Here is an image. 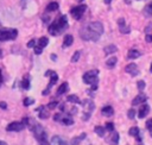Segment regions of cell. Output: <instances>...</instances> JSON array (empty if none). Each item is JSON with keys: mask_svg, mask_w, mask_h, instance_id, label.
<instances>
[{"mask_svg": "<svg viewBox=\"0 0 152 145\" xmlns=\"http://www.w3.org/2000/svg\"><path fill=\"white\" fill-rule=\"evenodd\" d=\"M102 33H103V25L100 21H91L80 31L81 38L83 40H94V42L99 40Z\"/></svg>", "mask_w": 152, "mask_h": 145, "instance_id": "1", "label": "cell"}, {"mask_svg": "<svg viewBox=\"0 0 152 145\" xmlns=\"http://www.w3.org/2000/svg\"><path fill=\"white\" fill-rule=\"evenodd\" d=\"M68 27V18L66 15H61L57 18L50 26H49V33L52 36H58L61 34L65 29Z\"/></svg>", "mask_w": 152, "mask_h": 145, "instance_id": "2", "label": "cell"}, {"mask_svg": "<svg viewBox=\"0 0 152 145\" xmlns=\"http://www.w3.org/2000/svg\"><path fill=\"white\" fill-rule=\"evenodd\" d=\"M18 36V31L15 29H0V40H12Z\"/></svg>", "mask_w": 152, "mask_h": 145, "instance_id": "3", "label": "cell"}, {"mask_svg": "<svg viewBox=\"0 0 152 145\" xmlns=\"http://www.w3.org/2000/svg\"><path fill=\"white\" fill-rule=\"evenodd\" d=\"M97 74H99V70H90V71H87L83 74V82L87 83V84H97Z\"/></svg>", "mask_w": 152, "mask_h": 145, "instance_id": "4", "label": "cell"}, {"mask_svg": "<svg viewBox=\"0 0 152 145\" xmlns=\"http://www.w3.org/2000/svg\"><path fill=\"white\" fill-rule=\"evenodd\" d=\"M86 10H87V6H86V5H80V6H76V7L71 8L70 13H71V15H72L76 20H80L81 17L83 15V13L86 12Z\"/></svg>", "mask_w": 152, "mask_h": 145, "instance_id": "5", "label": "cell"}, {"mask_svg": "<svg viewBox=\"0 0 152 145\" xmlns=\"http://www.w3.org/2000/svg\"><path fill=\"white\" fill-rule=\"evenodd\" d=\"M24 127H25V125H24V122H23V121H21V122H19V121H13V122H11V124H8V125H7L6 130H7L8 132H12V131L19 132V131L24 130Z\"/></svg>", "mask_w": 152, "mask_h": 145, "instance_id": "6", "label": "cell"}, {"mask_svg": "<svg viewBox=\"0 0 152 145\" xmlns=\"http://www.w3.org/2000/svg\"><path fill=\"white\" fill-rule=\"evenodd\" d=\"M51 78H50V83H49V86H48V88L45 89V90H43V95H48L49 93H50V89H51V87L57 82V80H58V76H57V74L55 72V71H52V74H51V76H50Z\"/></svg>", "mask_w": 152, "mask_h": 145, "instance_id": "7", "label": "cell"}, {"mask_svg": "<svg viewBox=\"0 0 152 145\" xmlns=\"http://www.w3.org/2000/svg\"><path fill=\"white\" fill-rule=\"evenodd\" d=\"M125 71H126V72H128V74H129V75H132V76H137V75L139 74L138 65H137V64H134V63L128 64V65L125 68Z\"/></svg>", "mask_w": 152, "mask_h": 145, "instance_id": "8", "label": "cell"}, {"mask_svg": "<svg viewBox=\"0 0 152 145\" xmlns=\"http://www.w3.org/2000/svg\"><path fill=\"white\" fill-rule=\"evenodd\" d=\"M147 100V96L144 94V93H140V94H138L134 99H133V101H132V105L133 106H137V105H141V103H144L145 101Z\"/></svg>", "mask_w": 152, "mask_h": 145, "instance_id": "9", "label": "cell"}, {"mask_svg": "<svg viewBox=\"0 0 152 145\" xmlns=\"http://www.w3.org/2000/svg\"><path fill=\"white\" fill-rule=\"evenodd\" d=\"M148 112H150V107H148V105H146V103L144 102V103H141V107H140V109H139L138 116H139L140 119H142V118H145V116L148 114Z\"/></svg>", "mask_w": 152, "mask_h": 145, "instance_id": "10", "label": "cell"}, {"mask_svg": "<svg viewBox=\"0 0 152 145\" xmlns=\"http://www.w3.org/2000/svg\"><path fill=\"white\" fill-rule=\"evenodd\" d=\"M82 106L87 109V112H88V113H91V112H93V109L95 108V106H94L93 101H91V100H89V99L83 100V101H82Z\"/></svg>", "mask_w": 152, "mask_h": 145, "instance_id": "11", "label": "cell"}, {"mask_svg": "<svg viewBox=\"0 0 152 145\" xmlns=\"http://www.w3.org/2000/svg\"><path fill=\"white\" fill-rule=\"evenodd\" d=\"M51 145H68V143L59 135H53L51 139Z\"/></svg>", "mask_w": 152, "mask_h": 145, "instance_id": "12", "label": "cell"}, {"mask_svg": "<svg viewBox=\"0 0 152 145\" xmlns=\"http://www.w3.org/2000/svg\"><path fill=\"white\" fill-rule=\"evenodd\" d=\"M140 57V51L135 50V49H131L127 53V58L128 59H135V58H139Z\"/></svg>", "mask_w": 152, "mask_h": 145, "instance_id": "13", "label": "cell"}, {"mask_svg": "<svg viewBox=\"0 0 152 145\" xmlns=\"http://www.w3.org/2000/svg\"><path fill=\"white\" fill-rule=\"evenodd\" d=\"M101 113L104 115V116H112L114 114V109L112 106H104L102 109H101Z\"/></svg>", "mask_w": 152, "mask_h": 145, "instance_id": "14", "label": "cell"}, {"mask_svg": "<svg viewBox=\"0 0 152 145\" xmlns=\"http://www.w3.org/2000/svg\"><path fill=\"white\" fill-rule=\"evenodd\" d=\"M68 89H69V84L66 83V82H63L59 87H58V89H57V95H62V94H64V93H66L68 92Z\"/></svg>", "mask_w": 152, "mask_h": 145, "instance_id": "15", "label": "cell"}, {"mask_svg": "<svg viewBox=\"0 0 152 145\" xmlns=\"http://www.w3.org/2000/svg\"><path fill=\"white\" fill-rule=\"evenodd\" d=\"M139 132H140V131H139V128H138L137 126H134V127H131V128H129V131H128V133H129L131 135L135 137L138 141H141V138L139 137Z\"/></svg>", "mask_w": 152, "mask_h": 145, "instance_id": "16", "label": "cell"}, {"mask_svg": "<svg viewBox=\"0 0 152 145\" xmlns=\"http://www.w3.org/2000/svg\"><path fill=\"white\" fill-rule=\"evenodd\" d=\"M116 62H118V58H116V57H109V58L107 59V62H106V67H107L108 69H112V68L115 67Z\"/></svg>", "mask_w": 152, "mask_h": 145, "instance_id": "17", "label": "cell"}, {"mask_svg": "<svg viewBox=\"0 0 152 145\" xmlns=\"http://www.w3.org/2000/svg\"><path fill=\"white\" fill-rule=\"evenodd\" d=\"M37 112H39V118L40 119H46L49 118V113L45 111V107L44 106H40L37 108Z\"/></svg>", "mask_w": 152, "mask_h": 145, "instance_id": "18", "label": "cell"}, {"mask_svg": "<svg viewBox=\"0 0 152 145\" xmlns=\"http://www.w3.org/2000/svg\"><path fill=\"white\" fill-rule=\"evenodd\" d=\"M74 42V38L71 34H66L64 37V40H63V48H66V46H70Z\"/></svg>", "mask_w": 152, "mask_h": 145, "instance_id": "19", "label": "cell"}, {"mask_svg": "<svg viewBox=\"0 0 152 145\" xmlns=\"http://www.w3.org/2000/svg\"><path fill=\"white\" fill-rule=\"evenodd\" d=\"M116 50H118V48H116L115 45H113V44H110V45H107V46L103 49V51H104V53H106V55H110V53H114V52H116Z\"/></svg>", "mask_w": 152, "mask_h": 145, "instance_id": "20", "label": "cell"}, {"mask_svg": "<svg viewBox=\"0 0 152 145\" xmlns=\"http://www.w3.org/2000/svg\"><path fill=\"white\" fill-rule=\"evenodd\" d=\"M109 141H110V144H113V145H118L119 144V133L118 132H112V135H110V138H109Z\"/></svg>", "mask_w": 152, "mask_h": 145, "instance_id": "21", "label": "cell"}, {"mask_svg": "<svg viewBox=\"0 0 152 145\" xmlns=\"http://www.w3.org/2000/svg\"><path fill=\"white\" fill-rule=\"evenodd\" d=\"M58 7H59L58 2L52 1V2H50V4L46 6V11H48V12H53V11H57V10H58Z\"/></svg>", "mask_w": 152, "mask_h": 145, "instance_id": "22", "label": "cell"}, {"mask_svg": "<svg viewBox=\"0 0 152 145\" xmlns=\"http://www.w3.org/2000/svg\"><path fill=\"white\" fill-rule=\"evenodd\" d=\"M86 133H81L78 137H75V138H72V140H71V145H77V144H80L84 138H86Z\"/></svg>", "mask_w": 152, "mask_h": 145, "instance_id": "23", "label": "cell"}, {"mask_svg": "<svg viewBox=\"0 0 152 145\" xmlns=\"http://www.w3.org/2000/svg\"><path fill=\"white\" fill-rule=\"evenodd\" d=\"M21 88L23 89H28L30 88V77H28V75H26L24 77V80L21 81Z\"/></svg>", "mask_w": 152, "mask_h": 145, "instance_id": "24", "label": "cell"}, {"mask_svg": "<svg viewBox=\"0 0 152 145\" xmlns=\"http://www.w3.org/2000/svg\"><path fill=\"white\" fill-rule=\"evenodd\" d=\"M61 121L64 124V125H72L74 124V120H72V118L70 116V115H66V116H62V119H61Z\"/></svg>", "mask_w": 152, "mask_h": 145, "instance_id": "25", "label": "cell"}, {"mask_svg": "<svg viewBox=\"0 0 152 145\" xmlns=\"http://www.w3.org/2000/svg\"><path fill=\"white\" fill-rule=\"evenodd\" d=\"M66 101L72 102V103H81V100H80L78 96H76V95H68V96H66Z\"/></svg>", "mask_w": 152, "mask_h": 145, "instance_id": "26", "label": "cell"}, {"mask_svg": "<svg viewBox=\"0 0 152 145\" xmlns=\"http://www.w3.org/2000/svg\"><path fill=\"white\" fill-rule=\"evenodd\" d=\"M94 131H95V133L99 135V137H103L104 135V127H102V126H95L94 127Z\"/></svg>", "mask_w": 152, "mask_h": 145, "instance_id": "27", "label": "cell"}, {"mask_svg": "<svg viewBox=\"0 0 152 145\" xmlns=\"http://www.w3.org/2000/svg\"><path fill=\"white\" fill-rule=\"evenodd\" d=\"M48 43H49V39H48L46 37H42V38H39V40H38V46H40V48L43 49L44 46L48 45Z\"/></svg>", "mask_w": 152, "mask_h": 145, "instance_id": "28", "label": "cell"}, {"mask_svg": "<svg viewBox=\"0 0 152 145\" xmlns=\"http://www.w3.org/2000/svg\"><path fill=\"white\" fill-rule=\"evenodd\" d=\"M144 12H145V14H146L147 17H151V15H152V4L146 5L145 8H144Z\"/></svg>", "mask_w": 152, "mask_h": 145, "instance_id": "29", "label": "cell"}, {"mask_svg": "<svg viewBox=\"0 0 152 145\" xmlns=\"http://www.w3.org/2000/svg\"><path fill=\"white\" fill-rule=\"evenodd\" d=\"M23 103H24V106H30V105H33L34 103V100L33 99H31V97H25L24 99V101H23Z\"/></svg>", "mask_w": 152, "mask_h": 145, "instance_id": "30", "label": "cell"}, {"mask_svg": "<svg viewBox=\"0 0 152 145\" xmlns=\"http://www.w3.org/2000/svg\"><path fill=\"white\" fill-rule=\"evenodd\" d=\"M119 27H120V32H121V33H129V32H131V29H129L128 26H126V25L119 26Z\"/></svg>", "mask_w": 152, "mask_h": 145, "instance_id": "31", "label": "cell"}, {"mask_svg": "<svg viewBox=\"0 0 152 145\" xmlns=\"http://www.w3.org/2000/svg\"><path fill=\"white\" fill-rule=\"evenodd\" d=\"M80 55H81V52H80V51H76V52L72 55V57H71V62H72V63L77 62L78 58H80Z\"/></svg>", "mask_w": 152, "mask_h": 145, "instance_id": "32", "label": "cell"}, {"mask_svg": "<svg viewBox=\"0 0 152 145\" xmlns=\"http://www.w3.org/2000/svg\"><path fill=\"white\" fill-rule=\"evenodd\" d=\"M127 116H128V119H134V116H135V111H134L133 108L128 109V112H127Z\"/></svg>", "mask_w": 152, "mask_h": 145, "instance_id": "33", "label": "cell"}, {"mask_svg": "<svg viewBox=\"0 0 152 145\" xmlns=\"http://www.w3.org/2000/svg\"><path fill=\"white\" fill-rule=\"evenodd\" d=\"M137 86H138V89L141 92V90H144V88H145V82H144L142 80H140V81H138Z\"/></svg>", "mask_w": 152, "mask_h": 145, "instance_id": "34", "label": "cell"}, {"mask_svg": "<svg viewBox=\"0 0 152 145\" xmlns=\"http://www.w3.org/2000/svg\"><path fill=\"white\" fill-rule=\"evenodd\" d=\"M104 130H108V131L113 132V130H114V125H113L112 122H107V124H106V128H104Z\"/></svg>", "mask_w": 152, "mask_h": 145, "instance_id": "35", "label": "cell"}, {"mask_svg": "<svg viewBox=\"0 0 152 145\" xmlns=\"http://www.w3.org/2000/svg\"><path fill=\"white\" fill-rule=\"evenodd\" d=\"M57 107V102H55V101H52V102H50L49 105H48V108L49 109H53V108H56Z\"/></svg>", "mask_w": 152, "mask_h": 145, "instance_id": "36", "label": "cell"}, {"mask_svg": "<svg viewBox=\"0 0 152 145\" xmlns=\"http://www.w3.org/2000/svg\"><path fill=\"white\" fill-rule=\"evenodd\" d=\"M62 116H63V115H62L61 113H57V114H55V115H53V120H55V121H61Z\"/></svg>", "mask_w": 152, "mask_h": 145, "instance_id": "37", "label": "cell"}, {"mask_svg": "<svg viewBox=\"0 0 152 145\" xmlns=\"http://www.w3.org/2000/svg\"><path fill=\"white\" fill-rule=\"evenodd\" d=\"M42 51H43V49H42L40 46H34V53H36V55H40Z\"/></svg>", "mask_w": 152, "mask_h": 145, "instance_id": "38", "label": "cell"}, {"mask_svg": "<svg viewBox=\"0 0 152 145\" xmlns=\"http://www.w3.org/2000/svg\"><path fill=\"white\" fill-rule=\"evenodd\" d=\"M34 45H36V40H34V39H31V40L27 43V48H34Z\"/></svg>", "mask_w": 152, "mask_h": 145, "instance_id": "39", "label": "cell"}, {"mask_svg": "<svg viewBox=\"0 0 152 145\" xmlns=\"http://www.w3.org/2000/svg\"><path fill=\"white\" fill-rule=\"evenodd\" d=\"M89 118H90V113H88V112H84V114H83V116H82V120L87 121Z\"/></svg>", "mask_w": 152, "mask_h": 145, "instance_id": "40", "label": "cell"}, {"mask_svg": "<svg viewBox=\"0 0 152 145\" xmlns=\"http://www.w3.org/2000/svg\"><path fill=\"white\" fill-rule=\"evenodd\" d=\"M146 127H147L148 130H151V128H152V119H150V120H147V121H146Z\"/></svg>", "mask_w": 152, "mask_h": 145, "instance_id": "41", "label": "cell"}, {"mask_svg": "<svg viewBox=\"0 0 152 145\" xmlns=\"http://www.w3.org/2000/svg\"><path fill=\"white\" fill-rule=\"evenodd\" d=\"M146 42L151 43L152 42V34H146Z\"/></svg>", "mask_w": 152, "mask_h": 145, "instance_id": "42", "label": "cell"}, {"mask_svg": "<svg viewBox=\"0 0 152 145\" xmlns=\"http://www.w3.org/2000/svg\"><path fill=\"white\" fill-rule=\"evenodd\" d=\"M39 144L40 145H51L49 141H48V139H45V140H42V141H39Z\"/></svg>", "mask_w": 152, "mask_h": 145, "instance_id": "43", "label": "cell"}, {"mask_svg": "<svg viewBox=\"0 0 152 145\" xmlns=\"http://www.w3.org/2000/svg\"><path fill=\"white\" fill-rule=\"evenodd\" d=\"M77 113V108L76 107H72L71 111H70V114H76Z\"/></svg>", "mask_w": 152, "mask_h": 145, "instance_id": "44", "label": "cell"}, {"mask_svg": "<svg viewBox=\"0 0 152 145\" xmlns=\"http://www.w3.org/2000/svg\"><path fill=\"white\" fill-rule=\"evenodd\" d=\"M151 27H152V24H151V23H150V24H148V25H147V27H146V30H145V31H146V33H147V34H148V32H150V30H151Z\"/></svg>", "mask_w": 152, "mask_h": 145, "instance_id": "45", "label": "cell"}, {"mask_svg": "<svg viewBox=\"0 0 152 145\" xmlns=\"http://www.w3.org/2000/svg\"><path fill=\"white\" fill-rule=\"evenodd\" d=\"M6 107H7V106H6L5 102H0V108H5V109H6Z\"/></svg>", "mask_w": 152, "mask_h": 145, "instance_id": "46", "label": "cell"}, {"mask_svg": "<svg viewBox=\"0 0 152 145\" xmlns=\"http://www.w3.org/2000/svg\"><path fill=\"white\" fill-rule=\"evenodd\" d=\"M2 83V75H1V70H0V86Z\"/></svg>", "mask_w": 152, "mask_h": 145, "instance_id": "47", "label": "cell"}, {"mask_svg": "<svg viewBox=\"0 0 152 145\" xmlns=\"http://www.w3.org/2000/svg\"><path fill=\"white\" fill-rule=\"evenodd\" d=\"M51 59L52 61H56V55H51Z\"/></svg>", "mask_w": 152, "mask_h": 145, "instance_id": "48", "label": "cell"}, {"mask_svg": "<svg viewBox=\"0 0 152 145\" xmlns=\"http://www.w3.org/2000/svg\"><path fill=\"white\" fill-rule=\"evenodd\" d=\"M103 1H104L106 4H110V1H112V0H103Z\"/></svg>", "mask_w": 152, "mask_h": 145, "instance_id": "49", "label": "cell"}, {"mask_svg": "<svg viewBox=\"0 0 152 145\" xmlns=\"http://www.w3.org/2000/svg\"><path fill=\"white\" fill-rule=\"evenodd\" d=\"M0 145H7V144H6V143H4V141H1V140H0Z\"/></svg>", "mask_w": 152, "mask_h": 145, "instance_id": "50", "label": "cell"}, {"mask_svg": "<svg viewBox=\"0 0 152 145\" xmlns=\"http://www.w3.org/2000/svg\"><path fill=\"white\" fill-rule=\"evenodd\" d=\"M150 71L152 72V63H151V67H150Z\"/></svg>", "mask_w": 152, "mask_h": 145, "instance_id": "51", "label": "cell"}, {"mask_svg": "<svg viewBox=\"0 0 152 145\" xmlns=\"http://www.w3.org/2000/svg\"><path fill=\"white\" fill-rule=\"evenodd\" d=\"M77 1H80V2H82V1H83V0H77Z\"/></svg>", "mask_w": 152, "mask_h": 145, "instance_id": "52", "label": "cell"}, {"mask_svg": "<svg viewBox=\"0 0 152 145\" xmlns=\"http://www.w3.org/2000/svg\"><path fill=\"white\" fill-rule=\"evenodd\" d=\"M0 57H1V51H0Z\"/></svg>", "mask_w": 152, "mask_h": 145, "instance_id": "53", "label": "cell"}]
</instances>
